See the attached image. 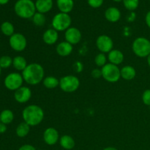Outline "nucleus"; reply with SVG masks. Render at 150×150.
<instances>
[{
  "label": "nucleus",
  "instance_id": "nucleus-42",
  "mask_svg": "<svg viewBox=\"0 0 150 150\" xmlns=\"http://www.w3.org/2000/svg\"><path fill=\"white\" fill-rule=\"evenodd\" d=\"M1 67H0V76H1Z\"/></svg>",
  "mask_w": 150,
  "mask_h": 150
},
{
  "label": "nucleus",
  "instance_id": "nucleus-37",
  "mask_svg": "<svg viewBox=\"0 0 150 150\" xmlns=\"http://www.w3.org/2000/svg\"><path fill=\"white\" fill-rule=\"evenodd\" d=\"M145 21H146V23L148 26L150 28V11H149L146 14V18H145Z\"/></svg>",
  "mask_w": 150,
  "mask_h": 150
},
{
  "label": "nucleus",
  "instance_id": "nucleus-43",
  "mask_svg": "<svg viewBox=\"0 0 150 150\" xmlns=\"http://www.w3.org/2000/svg\"><path fill=\"white\" fill-rule=\"evenodd\" d=\"M0 123H1V120H0Z\"/></svg>",
  "mask_w": 150,
  "mask_h": 150
},
{
  "label": "nucleus",
  "instance_id": "nucleus-9",
  "mask_svg": "<svg viewBox=\"0 0 150 150\" xmlns=\"http://www.w3.org/2000/svg\"><path fill=\"white\" fill-rule=\"evenodd\" d=\"M9 43L10 47L16 51H23L27 45V40L23 35L15 33L10 37Z\"/></svg>",
  "mask_w": 150,
  "mask_h": 150
},
{
  "label": "nucleus",
  "instance_id": "nucleus-36",
  "mask_svg": "<svg viewBox=\"0 0 150 150\" xmlns=\"http://www.w3.org/2000/svg\"><path fill=\"white\" fill-rule=\"evenodd\" d=\"M7 130V126L6 125L3 124V123H0V133H5Z\"/></svg>",
  "mask_w": 150,
  "mask_h": 150
},
{
  "label": "nucleus",
  "instance_id": "nucleus-41",
  "mask_svg": "<svg viewBox=\"0 0 150 150\" xmlns=\"http://www.w3.org/2000/svg\"><path fill=\"white\" fill-rule=\"evenodd\" d=\"M114 1H116V2H120V1H123V0H114Z\"/></svg>",
  "mask_w": 150,
  "mask_h": 150
},
{
  "label": "nucleus",
  "instance_id": "nucleus-10",
  "mask_svg": "<svg viewBox=\"0 0 150 150\" xmlns=\"http://www.w3.org/2000/svg\"><path fill=\"white\" fill-rule=\"evenodd\" d=\"M96 46L100 53L106 54L113 50L114 42L109 36L106 35H101L97 38Z\"/></svg>",
  "mask_w": 150,
  "mask_h": 150
},
{
  "label": "nucleus",
  "instance_id": "nucleus-27",
  "mask_svg": "<svg viewBox=\"0 0 150 150\" xmlns=\"http://www.w3.org/2000/svg\"><path fill=\"white\" fill-rule=\"evenodd\" d=\"M32 21H33L34 24L38 26H42L45 23V16H44L43 13H36L34 16L32 17Z\"/></svg>",
  "mask_w": 150,
  "mask_h": 150
},
{
  "label": "nucleus",
  "instance_id": "nucleus-35",
  "mask_svg": "<svg viewBox=\"0 0 150 150\" xmlns=\"http://www.w3.org/2000/svg\"><path fill=\"white\" fill-rule=\"evenodd\" d=\"M18 150H36V149L31 144H24L21 146Z\"/></svg>",
  "mask_w": 150,
  "mask_h": 150
},
{
  "label": "nucleus",
  "instance_id": "nucleus-25",
  "mask_svg": "<svg viewBox=\"0 0 150 150\" xmlns=\"http://www.w3.org/2000/svg\"><path fill=\"white\" fill-rule=\"evenodd\" d=\"M30 131V126L26 122H21L16 127V135L20 138L26 137Z\"/></svg>",
  "mask_w": 150,
  "mask_h": 150
},
{
  "label": "nucleus",
  "instance_id": "nucleus-30",
  "mask_svg": "<svg viewBox=\"0 0 150 150\" xmlns=\"http://www.w3.org/2000/svg\"><path fill=\"white\" fill-rule=\"evenodd\" d=\"M13 64V59L9 56H2L0 57V67L1 68H7Z\"/></svg>",
  "mask_w": 150,
  "mask_h": 150
},
{
  "label": "nucleus",
  "instance_id": "nucleus-34",
  "mask_svg": "<svg viewBox=\"0 0 150 150\" xmlns=\"http://www.w3.org/2000/svg\"><path fill=\"white\" fill-rule=\"evenodd\" d=\"M75 66V70H76L77 73H80L83 70V64H82L81 62H76L74 64Z\"/></svg>",
  "mask_w": 150,
  "mask_h": 150
},
{
  "label": "nucleus",
  "instance_id": "nucleus-40",
  "mask_svg": "<svg viewBox=\"0 0 150 150\" xmlns=\"http://www.w3.org/2000/svg\"><path fill=\"white\" fill-rule=\"evenodd\" d=\"M146 58H147V63H148V64H149V66L150 67V54L149 56H148L147 57H146Z\"/></svg>",
  "mask_w": 150,
  "mask_h": 150
},
{
  "label": "nucleus",
  "instance_id": "nucleus-29",
  "mask_svg": "<svg viewBox=\"0 0 150 150\" xmlns=\"http://www.w3.org/2000/svg\"><path fill=\"white\" fill-rule=\"evenodd\" d=\"M126 9L128 10H135L139 7V0H123Z\"/></svg>",
  "mask_w": 150,
  "mask_h": 150
},
{
  "label": "nucleus",
  "instance_id": "nucleus-4",
  "mask_svg": "<svg viewBox=\"0 0 150 150\" xmlns=\"http://www.w3.org/2000/svg\"><path fill=\"white\" fill-rule=\"evenodd\" d=\"M132 50L137 57H147L150 54V40L143 37L137 38L132 44Z\"/></svg>",
  "mask_w": 150,
  "mask_h": 150
},
{
  "label": "nucleus",
  "instance_id": "nucleus-11",
  "mask_svg": "<svg viewBox=\"0 0 150 150\" xmlns=\"http://www.w3.org/2000/svg\"><path fill=\"white\" fill-rule=\"evenodd\" d=\"M65 41L68 42L71 45H76L81 40L82 35L81 31L78 28L70 27L64 32Z\"/></svg>",
  "mask_w": 150,
  "mask_h": 150
},
{
  "label": "nucleus",
  "instance_id": "nucleus-12",
  "mask_svg": "<svg viewBox=\"0 0 150 150\" xmlns=\"http://www.w3.org/2000/svg\"><path fill=\"white\" fill-rule=\"evenodd\" d=\"M32 98V90L27 86H23L15 91L14 98L19 103H25Z\"/></svg>",
  "mask_w": 150,
  "mask_h": 150
},
{
  "label": "nucleus",
  "instance_id": "nucleus-17",
  "mask_svg": "<svg viewBox=\"0 0 150 150\" xmlns=\"http://www.w3.org/2000/svg\"><path fill=\"white\" fill-rule=\"evenodd\" d=\"M105 17L108 21L111 23H115L118 21L121 18V13L117 7H111L105 10Z\"/></svg>",
  "mask_w": 150,
  "mask_h": 150
},
{
  "label": "nucleus",
  "instance_id": "nucleus-13",
  "mask_svg": "<svg viewBox=\"0 0 150 150\" xmlns=\"http://www.w3.org/2000/svg\"><path fill=\"white\" fill-rule=\"evenodd\" d=\"M43 140L46 144L53 146L59 141L58 130L54 127H48L43 133Z\"/></svg>",
  "mask_w": 150,
  "mask_h": 150
},
{
  "label": "nucleus",
  "instance_id": "nucleus-7",
  "mask_svg": "<svg viewBox=\"0 0 150 150\" xmlns=\"http://www.w3.org/2000/svg\"><path fill=\"white\" fill-rule=\"evenodd\" d=\"M71 18L67 13H59L54 16L52 20L53 29L57 32H63L66 31L70 27L71 25Z\"/></svg>",
  "mask_w": 150,
  "mask_h": 150
},
{
  "label": "nucleus",
  "instance_id": "nucleus-28",
  "mask_svg": "<svg viewBox=\"0 0 150 150\" xmlns=\"http://www.w3.org/2000/svg\"><path fill=\"white\" fill-rule=\"evenodd\" d=\"M107 59L108 57L105 56V54L103 53H99L97 54V56L95 58V62L98 67H103L107 64Z\"/></svg>",
  "mask_w": 150,
  "mask_h": 150
},
{
  "label": "nucleus",
  "instance_id": "nucleus-33",
  "mask_svg": "<svg viewBox=\"0 0 150 150\" xmlns=\"http://www.w3.org/2000/svg\"><path fill=\"white\" fill-rule=\"evenodd\" d=\"M91 75L95 79H99V78L102 77V70H101V69L100 70L98 68L94 69L91 73Z\"/></svg>",
  "mask_w": 150,
  "mask_h": 150
},
{
  "label": "nucleus",
  "instance_id": "nucleus-39",
  "mask_svg": "<svg viewBox=\"0 0 150 150\" xmlns=\"http://www.w3.org/2000/svg\"><path fill=\"white\" fill-rule=\"evenodd\" d=\"M9 1V0H0V4H5Z\"/></svg>",
  "mask_w": 150,
  "mask_h": 150
},
{
  "label": "nucleus",
  "instance_id": "nucleus-38",
  "mask_svg": "<svg viewBox=\"0 0 150 150\" xmlns=\"http://www.w3.org/2000/svg\"><path fill=\"white\" fill-rule=\"evenodd\" d=\"M103 150H118V149H117V148H115V147H112V146H108V147L105 148V149H103Z\"/></svg>",
  "mask_w": 150,
  "mask_h": 150
},
{
  "label": "nucleus",
  "instance_id": "nucleus-8",
  "mask_svg": "<svg viewBox=\"0 0 150 150\" xmlns=\"http://www.w3.org/2000/svg\"><path fill=\"white\" fill-rule=\"evenodd\" d=\"M24 81L22 75L18 73H11L7 75L4 79V86L7 89L11 91H16L21 87Z\"/></svg>",
  "mask_w": 150,
  "mask_h": 150
},
{
  "label": "nucleus",
  "instance_id": "nucleus-2",
  "mask_svg": "<svg viewBox=\"0 0 150 150\" xmlns=\"http://www.w3.org/2000/svg\"><path fill=\"white\" fill-rule=\"evenodd\" d=\"M44 111L38 105H29L22 111V117L24 122L29 126H37L44 119Z\"/></svg>",
  "mask_w": 150,
  "mask_h": 150
},
{
  "label": "nucleus",
  "instance_id": "nucleus-24",
  "mask_svg": "<svg viewBox=\"0 0 150 150\" xmlns=\"http://www.w3.org/2000/svg\"><path fill=\"white\" fill-rule=\"evenodd\" d=\"M14 120V114L10 109L3 110L0 114V120L1 122L4 125L10 124Z\"/></svg>",
  "mask_w": 150,
  "mask_h": 150
},
{
  "label": "nucleus",
  "instance_id": "nucleus-1",
  "mask_svg": "<svg viewBox=\"0 0 150 150\" xmlns=\"http://www.w3.org/2000/svg\"><path fill=\"white\" fill-rule=\"evenodd\" d=\"M22 76L24 81L29 85H37L42 81L45 71L42 65L38 63H31L22 71Z\"/></svg>",
  "mask_w": 150,
  "mask_h": 150
},
{
  "label": "nucleus",
  "instance_id": "nucleus-5",
  "mask_svg": "<svg viewBox=\"0 0 150 150\" xmlns=\"http://www.w3.org/2000/svg\"><path fill=\"white\" fill-rule=\"evenodd\" d=\"M102 77L109 83H116L121 79V71L119 67L111 63H107L101 68Z\"/></svg>",
  "mask_w": 150,
  "mask_h": 150
},
{
  "label": "nucleus",
  "instance_id": "nucleus-26",
  "mask_svg": "<svg viewBox=\"0 0 150 150\" xmlns=\"http://www.w3.org/2000/svg\"><path fill=\"white\" fill-rule=\"evenodd\" d=\"M1 31L5 36L11 37L14 33V26L10 22L5 21L1 25Z\"/></svg>",
  "mask_w": 150,
  "mask_h": 150
},
{
  "label": "nucleus",
  "instance_id": "nucleus-21",
  "mask_svg": "<svg viewBox=\"0 0 150 150\" xmlns=\"http://www.w3.org/2000/svg\"><path fill=\"white\" fill-rule=\"evenodd\" d=\"M59 144L63 149L67 150L73 149L76 145V142L73 138L69 135H64L62 136L59 139Z\"/></svg>",
  "mask_w": 150,
  "mask_h": 150
},
{
  "label": "nucleus",
  "instance_id": "nucleus-14",
  "mask_svg": "<svg viewBox=\"0 0 150 150\" xmlns=\"http://www.w3.org/2000/svg\"><path fill=\"white\" fill-rule=\"evenodd\" d=\"M59 39V34L54 29H48L42 35V40L47 45H54Z\"/></svg>",
  "mask_w": 150,
  "mask_h": 150
},
{
  "label": "nucleus",
  "instance_id": "nucleus-20",
  "mask_svg": "<svg viewBox=\"0 0 150 150\" xmlns=\"http://www.w3.org/2000/svg\"><path fill=\"white\" fill-rule=\"evenodd\" d=\"M57 7L61 13H70L73 8L74 2L73 0H57Z\"/></svg>",
  "mask_w": 150,
  "mask_h": 150
},
{
  "label": "nucleus",
  "instance_id": "nucleus-22",
  "mask_svg": "<svg viewBox=\"0 0 150 150\" xmlns=\"http://www.w3.org/2000/svg\"><path fill=\"white\" fill-rule=\"evenodd\" d=\"M13 65L14 68L18 71H23L27 67L28 64L24 57L22 56H16L13 59Z\"/></svg>",
  "mask_w": 150,
  "mask_h": 150
},
{
  "label": "nucleus",
  "instance_id": "nucleus-23",
  "mask_svg": "<svg viewBox=\"0 0 150 150\" xmlns=\"http://www.w3.org/2000/svg\"><path fill=\"white\" fill-rule=\"evenodd\" d=\"M42 83H43V86L47 89H55L57 86H59V80L54 76H47L44 78Z\"/></svg>",
  "mask_w": 150,
  "mask_h": 150
},
{
  "label": "nucleus",
  "instance_id": "nucleus-31",
  "mask_svg": "<svg viewBox=\"0 0 150 150\" xmlns=\"http://www.w3.org/2000/svg\"><path fill=\"white\" fill-rule=\"evenodd\" d=\"M142 101L146 105L150 106V89H146L142 95Z\"/></svg>",
  "mask_w": 150,
  "mask_h": 150
},
{
  "label": "nucleus",
  "instance_id": "nucleus-19",
  "mask_svg": "<svg viewBox=\"0 0 150 150\" xmlns=\"http://www.w3.org/2000/svg\"><path fill=\"white\" fill-rule=\"evenodd\" d=\"M121 71V78L126 81L133 80L136 76V69L130 65H126L120 69Z\"/></svg>",
  "mask_w": 150,
  "mask_h": 150
},
{
  "label": "nucleus",
  "instance_id": "nucleus-3",
  "mask_svg": "<svg viewBox=\"0 0 150 150\" xmlns=\"http://www.w3.org/2000/svg\"><path fill=\"white\" fill-rule=\"evenodd\" d=\"M14 9L16 15L22 18H31L36 13L35 4L32 0H18Z\"/></svg>",
  "mask_w": 150,
  "mask_h": 150
},
{
  "label": "nucleus",
  "instance_id": "nucleus-18",
  "mask_svg": "<svg viewBox=\"0 0 150 150\" xmlns=\"http://www.w3.org/2000/svg\"><path fill=\"white\" fill-rule=\"evenodd\" d=\"M35 7L38 13L44 14L52 9L53 1L52 0H37L35 2Z\"/></svg>",
  "mask_w": 150,
  "mask_h": 150
},
{
  "label": "nucleus",
  "instance_id": "nucleus-15",
  "mask_svg": "<svg viewBox=\"0 0 150 150\" xmlns=\"http://www.w3.org/2000/svg\"><path fill=\"white\" fill-rule=\"evenodd\" d=\"M124 54L120 50L113 49L108 54V60L109 63L118 66L124 61Z\"/></svg>",
  "mask_w": 150,
  "mask_h": 150
},
{
  "label": "nucleus",
  "instance_id": "nucleus-16",
  "mask_svg": "<svg viewBox=\"0 0 150 150\" xmlns=\"http://www.w3.org/2000/svg\"><path fill=\"white\" fill-rule=\"evenodd\" d=\"M73 45L69 43L67 41H63L59 42L56 48L57 53L60 57H67L70 55L73 52Z\"/></svg>",
  "mask_w": 150,
  "mask_h": 150
},
{
  "label": "nucleus",
  "instance_id": "nucleus-32",
  "mask_svg": "<svg viewBox=\"0 0 150 150\" xmlns=\"http://www.w3.org/2000/svg\"><path fill=\"white\" fill-rule=\"evenodd\" d=\"M87 1L89 5L93 8L100 7L103 3V0H87Z\"/></svg>",
  "mask_w": 150,
  "mask_h": 150
},
{
  "label": "nucleus",
  "instance_id": "nucleus-6",
  "mask_svg": "<svg viewBox=\"0 0 150 150\" xmlns=\"http://www.w3.org/2000/svg\"><path fill=\"white\" fill-rule=\"evenodd\" d=\"M80 86V80L73 75H67L59 79V87L63 92L67 93L74 92Z\"/></svg>",
  "mask_w": 150,
  "mask_h": 150
}]
</instances>
